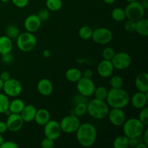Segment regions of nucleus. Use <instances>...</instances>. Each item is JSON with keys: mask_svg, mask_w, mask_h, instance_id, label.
I'll return each instance as SVG.
<instances>
[{"mask_svg": "<svg viewBox=\"0 0 148 148\" xmlns=\"http://www.w3.org/2000/svg\"><path fill=\"white\" fill-rule=\"evenodd\" d=\"M140 2L141 3L142 6L144 7L145 10H147L148 8V0H140Z\"/></svg>", "mask_w": 148, "mask_h": 148, "instance_id": "nucleus-49", "label": "nucleus"}, {"mask_svg": "<svg viewBox=\"0 0 148 148\" xmlns=\"http://www.w3.org/2000/svg\"><path fill=\"white\" fill-rule=\"evenodd\" d=\"M74 115L77 117L83 116L87 114V103H79L75 104V108H73V112L72 113Z\"/></svg>", "mask_w": 148, "mask_h": 148, "instance_id": "nucleus-30", "label": "nucleus"}, {"mask_svg": "<svg viewBox=\"0 0 148 148\" xmlns=\"http://www.w3.org/2000/svg\"><path fill=\"white\" fill-rule=\"evenodd\" d=\"M40 145L43 148H52L54 146V140L45 137L41 140Z\"/></svg>", "mask_w": 148, "mask_h": 148, "instance_id": "nucleus-39", "label": "nucleus"}, {"mask_svg": "<svg viewBox=\"0 0 148 148\" xmlns=\"http://www.w3.org/2000/svg\"><path fill=\"white\" fill-rule=\"evenodd\" d=\"M10 102V98L0 92V114H4L8 110Z\"/></svg>", "mask_w": 148, "mask_h": 148, "instance_id": "nucleus-32", "label": "nucleus"}, {"mask_svg": "<svg viewBox=\"0 0 148 148\" xmlns=\"http://www.w3.org/2000/svg\"><path fill=\"white\" fill-rule=\"evenodd\" d=\"M92 32H93V29L92 27L88 25H84L79 28V31H78V35L82 40H88L92 38Z\"/></svg>", "mask_w": 148, "mask_h": 148, "instance_id": "nucleus-28", "label": "nucleus"}, {"mask_svg": "<svg viewBox=\"0 0 148 148\" xmlns=\"http://www.w3.org/2000/svg\"><path fill=\"white\" fill-rule=\"evenodd\" d=\"M122 128L124 135L130 139L141 137L145 130V126L138 119L130 118L126 119Z\"/></svg>", "mask_w": 148, "mask_h": 148, "instance_id": "nucleus-4", "label": "nucleus"}, {"mask_svg": "<svg viewBox=\"0 0 148 148\" xmlns=\"http://www.w3.org/2000/svg\"><path fill=\"white\" fill-rule=\"evenodd\" d=\"M66 1H72V0H66Z\"/></svg>", "mask_w": 148, "mask_h": 148, "instance_id": "nucleus-57", "label": "nucleus"}, {"mask_svg": "<svg viewBox=\"0 0 148 148\" xmlns=\"http://www.w3.org/2000/svg\"><path fill=\"white\" fill-rule=\"evenodd\" d=\"M0 1L3 3H7V2H9V1H11V0H0Z\"/></svg>", "mask_w": 148, "mask_h": 148, "instance_id": "nucleus-56", "label": "nucleus"}, {"mask_svg": "<svg viewBox=\"0 0 148 148\" xmlns=\"http://www.w3.org/2000/svg\"><path fill=\"white\" fill-rule=\"evenodd\" d=\"M109 83L111 88H121L124 85V79L119 75H111Z\"/></svg>", "mask_w": 148, "mask_h": 148, "instance_id": "nucleus-34", "label": "nucleus"}, {"mask_svg": "<svg viewBox=\"0 0 148 148\" xmlns=\"http://www.w3.org/2000/svg\"><path fill=\"white\" fill-rule=\"evenodd\" d=\"M143 142L142 137H134V138L129 139V147H135L140 143Z\"/></svg>", "mask_w": 148, "mask_h": 148, "instance_id": "nucleus-44", "label": "nucleus"}, {"mask_svg": "<svg viewBox=\"0 0 148 148\" xmlns=\"http://www.w3.org/2000/svg\"><path fill=\"white\" fill-rule=\"evenodd\" d=\"M114 38L112 31L107 27H100L93 30L92 39L95 43L99 45H106L112 40Z\"/></svg>", "mask_w": 148, "mask_h": 148, "instance_id": "nucleus-8", "label": "nucleus"}, {"mask_svg": "<svg viewBox=\"0 0 148 148\" xmlns=\"http://www.w3.org/2000/svg\"><path fill=\"white\" fill-rule=\"evenodd\" d=\"M24 121L20 114H10L7 116L6 124L7 130L11 132H19L24 125Z\"/></svg>", "mask_w": 148, "mask_h": 148, "instance_id": "nucleus-14", "label": "nucleus"}, {"mask_svg": "<svg viewBox=\"0 0 148 148\" xmlns=\"http://www.w3.org/2000/svg\"><path fill=\"white\" fill-rule=\"evenodd\" d=\"M3 86H4V82H3V81L1 80V78H0V92H1V91H2Z\"/></svg>", "mask_w": 148, "mask_h": 148, "instance_id": "nucleus-53", "label": "nucleus"}, {"mask_svg": "<svg viewBox=\"0 0 148 148\" xmlns=\"http://www.w3.org/2000/svg\"><path fill=\"white\" fill-rule=\"evenodd\" d=\"M36 111H37V108H36V106L31 104H28V105L25 106L24 108L20 114L24 122L29 123L34 121Z\"/></svg>", "mask_w": 148, "mask_h": 148, "instance_id": "nucleus-20", "label": "nucleus"}, {"mask_svg": "<svg viewBox=\"0 0 148 148\" xmlns=\"http://www.w3.org/2000/svg\"><path fill=\"white\" fill-rule=\"evenodd\" d=\"M138 119L144 124L145 126L148 125V108L147 106L140 109Z\"/></svg>", "mask_w": 148, "mask_h": 148, "instance_id": "nucleus-35", "label": "nucleus"}, {"mask_svg": "<svg viewBox=\"0 0 148 148\" xmlns=\"http://www.w3.org/2000/svg\"><path fill=\"white\" fill-rule=\"evenodd\" d=\"M134 85L137 91L148 92V75L147 72H143L137 75L134 80Z\"/></svg>", "mask_w": 148, "mask_h": 148, "instance_id": "nucleus-19", "label": "nucleus"}, {"mask_svg": "<svg viewBox=\"0 0 148 148\" xmlns=\"http://www.w3.org/2000/svg\"><path fill=\"white\" fill-rule=\"evenodd\" d=\"M124 28L126 31L130 32V33L134 32V30H135V21L127 19L126 21L124 20Z\"/></svg>", "mask_w": 148, "mask_h": 148, "instance_id": "nucleus-37", "label": "nucleus"}, {"mask_svg": "<svg viewBox=\"0 0 148 148\" xmlns=\"http://www.w3.org/2000/svg\"><path fill=\"white\" fill-rule=\"evenodd\" d=\"M17 46L21 51L30 52L36 48L37 45V38L33 33L23 32L20 33L16 38Z\"/></svg>", "mask_w": 148, "mask_h": 148, "instance_id": "nucleus-5", "label": "nucleus"}, {"mask_svg": "<svg viewBox=\"0 0 148 148\" xmlns=\"http://www.w3.org/2000/svg\"><path fill=\"white\" fill-rule=\"evenodd\" d=\"M37 90L43 96H49L53 90V83L47 78L40 79L37 83Z\"/></svg>", "mask_w": 148, "mask_h": 148, "instance_id": "nucleus-18", "label": "nucleus"}, {"mask_svg": "<svg viewBox=\"0 0 148 148\" xmlns=\"http://www.w3.org/2000/svg\"><path fill=\"white\" fill-rule=\"evenodd\" d=\"M114 148H127L129 147V138L125 135H120L116 137L113 142Z\"/></svg>", "mask_w": 148, "mask_h": 148, "instance_id": "nucleus-27", "label": "nucleus"}, {"mask_svg": "<svg viewBox=\"0 0 148 148\" xmlns=\"http://www.w3.org/2000/svg\"><path fill=\"white\" fill-rule=\"evenodd\" d=\"M4 137H3L2 134H0V146H1V144L4 143Z\"/></svg>", "mask_w": 148, "mask_h": 148, "instance_id": "nucleus-54", "label": "nucleus"}, {"mask_svg": "<svg viewBox=\"0 0 148 148\" xmlns=\"http://www.w3.org/2000/svg\"><path fill=\"white\" fill-rule=\"evenodd\" d=\"M7 126L6 121H0V134H4L7 131Z\"/></svg>", "mask_w": 148, "mask_h": 148, "instance_id": "nucleus-46", "label": "nucleus"}, {"mask_svg": "<svg viewBox=\"0 0 148 148\" xmlns=\"http://www.w3.org/2000/svg\"><path fill=\"white\" fill-rule=\"evenodd\" d=\"M20 33V30L15 25H10L6 28V36L10 38L12 40L17 38Z\"/></svg>", "mask_w": 148, "mask_h": 148, "instance_id": "nucleus-33", "label": "nucleus"}, {"mask_svg": "<svg viewBox=\"0 0 148 148\" xmlns=\"http://www.w3.org/2000/svg\"><path fill=\"white\" fill-rule=\"evenodd\" d=\"M42 21L36 14H29L24 20V27L26 31L30 33H36L38 31L41 27Z\"/></svg>", "mask_w": 148, "mask_h": 148, "instance_id": "nucleus-15", "label": "nucleus"}, {"mask_svg": "<svg viewBox=\"0 0 148 148\" xmlns=\"http://www.w3.org/2000/svg\"><path fill=\"white\" fill-rule=\"evenodd\" d=\"M134 32L143 37L148 36V20L145 17L135 21V30Z\"/></svg>", "mask_w": 148, "mask_h": 148, "instance_id": "nucleus-23", "label": "nucleus"}, {"mask_svg": "<svg viewBox=\"0 0 148 148\" xmlns=\"http://www.w3.org/2000/svg\"><path fill=\"white\" fill-rule=\"evenodd\" d=\"M82 77V72L77 68H69L65 72V78L70 82L76 83Z\"/></svg>", "mask_w": 148, "mask_h": 148, "instance_id": "nucleus-24", "label": "nucleus"}, {"mask_svg": "<svg viewBox=\"0 0 148 148\" xmlns=\"http://www.w3.org/2000/svg\"><path fill=\"white\" fill-rule=\"evenodd\" d=\"M106 103L111 108L124 109L130 103V96L125 90L121 88H111L108 90Z\"/></svg>", "mask_w": 148, "mask_h": 148, "instance_id": "nucleus-2", "label": "nucleus"}, {"mask_svg": "<svg viewBox=\"0 0 148 148\" xmlns=\"http://www.w3.org/2000/svg\"><path fill=\"white\" fill-rule=\"evenodd\" d=\"M51 119L50 112L46 108H40L36 111L34 121L39 126H43Z\"/></svg>", "mask_w": 148, "mask_h": 148, "instance_id": "nucleus-21", "label": "nucleus"}, {"mask_svg": "<svg viewBox=\"0 0 148 148\" xmlns=\"http://www.w3.org/2000/svg\"><path fill=\"white\" fill-rule=\"evenodd\" d=\"M126 1H127L128 3H130V2H134V1H139L140 0H125Z\"/></svg>", "mask_w": 148, "mask_h": 148, "instance_id": "nucleus-55", "label": "nucleus"}, {"mask_svg": "<svg viewBox=\"0 0 148 148\" xmlns=\"http://www.w3.org/2000/svg\"><path fill=\"white\" fill-rule=\"evenodd\" d=\"M19 145L14 141H4L0 148H18Z\"/></svg>", "mask_w": 148, "mask_h": 148, "instance_id": "nucleus-42", "label": "nucleus"}, {"mask_svg": "<svg viewBox=\"0 0 148 148\" xmlns=\"http://www.w3.org/2000/svg\"><path fill=\"white\" fill-rule=\"evenodd\" d=\"M124 11L127 20H131L133 21H137L143 18L145 14V10L142 6L140 1L128 3L124 9Z\"/></svg>", "mask_w": 148, "mask_h": 148, "instance_id": "nucleus-7", "label": "nucleus"}, {"mask_svg": "<svg viewBox=\"0 0 148 148\" xmlns=\"http://www.w3.org/2000/svg\"><path fill=\"white\" fill-rule=\"evenodd\" d=\"M25 103L20 98H15L10 102L9 105V111L11 114H20L24 108Z\"/></svg>", "mask_w": 148, "mask_h": 148, "instance_id": "nucleus-25", "label": "nucleus"}, {"mask_svg": "<svg viewBox=\"0 0 148 148\" xmlns=\"http://www.w3.org/2000/svg\"><path fill=\"white\" fill-rule=\"evenodd\" d=\"M2 90L9 98H16L21 94L23 85L20 81L11 77L8 80L4 82Z\"/></svg>", "mask_w": 148, "mask_h": 148, "instance_id": "nucleus-10", "label": "nucleus"}, {"mask_svg": "<svg viewBox=\"0 0 148 148\" xmlns=\"http://www.w3.org/2000/svg\"><path fill=\"white\" fill-rule=\"evenodd\" d=\"M142 140L143 143H145L147 145H148V129H145L144 132L142 134Z\"/></svg>", "mask_w": 148, "mask_h": 148, "instance_id": "nucleus-48", "label": "nucleus"}, {"mask_svg": "<svg viewBox=\"0 0 148 148\" xmlns=\"http://www.w3.org/2000/svg\"><path fill=\"white\" fill-rule=\"evenodd\" d=\"M63 6L62 0H46V9L50 12L59 11L62 9Z\"/></svg>", "mask_w": 148, "mask_h": 148, "instance_id": "nucleus-29", "label": "nucleus"}, {"mask_svg": "<svg viewBox=\"0 0 148 148\" xmlns=\"http://www.w3.org/2000/svg\"><path fill=\"white\" fill-rule=\"evenodd\" d=\"M92 76H93V72L90 69H85L83 72V73H82V77H84L92 78Z\"/></svg>", "mask_w": 148, "mask_h": 148, "instance_id": "nucleus-47", "label": "nucleus"}, {"mask_svg": "<svg viewBox=\"0 0 148 148\" xmlns=\"http://www.w3.org/2000/svg\"><path fill=\"white\" fill-rule=\"evenodd\" d=\"M80 124L79 117L72 114L62 118L59 122L62 132L66 134H73L76 132Z\"/></svg>", "mask_w": 148, "mask_h": 148, "instance_id": "nucleus-6", "label": "nucleus"}, {"mask_svg": "<svg viewBox=\"0 0 148 148\" xmlns=\"http://www.w3.org/2000/svg\"><path fill=\"white\" fill-rule=\"evenodd\" d=\"M109 108L106 101L94 98L87 103V114L95 119L102 120L108 116Z\"/></svg>", "mask_w": 148, "mask_h": 148, "instance_id": "nucleus-3", "label": "nucleus"}, {"mask_svg": "<svg viewBox=\"0 0 148 148\" xmlns=\"http://www.w3.org/2000/svg\"><path fill=\"white\" fill-rule=\"evenodd\" d=\"M108 90L106 87L99 86L98 88H95L93 95L95 96V98L102 100V101H106L107 95H108Z\"/></svg>", "mask_w": 148, "mask_h": 148, "instance_id": "nucleus-31", "label": "nucleus"}, {"mask_svg": "<svg viewBox=\"0 0 148 148\" xmlns=\"http://www.w3.org/2000/svg\"><path fill=\"white\" fill-rule=\"evenodd\" d=\"M111 18L116 22H124V20H127L124 9L121 8V7H116V8H114L111 11Z\"/></svg>", "mask_w": 148, "mask_h": 148, "instance_id": "nucleus-26", "label": "nucleus"}, {"mask_svg": "<svg viewBox=\"0 0 148 148\" xmlns=\"http://www.w3.org/2000/svg\"><path fill=\"white\" fill-rule=\"evenodd\" d=\"M116 52L114 49L111 47H106L102 51V56L103 59H106V60L111 61L113 59L114 56L115 55Z\"/></svg>", "mask_w": 148, "mask_h": 148, "instance_id": "nucleus-36", "label": "nucleus"}, {"mask_svg": "<svg viewBox=\"0 0 148 148\" xmlns=\"http://www.w3.org/2000/svg\"><path fill=\"white\" fill-rule=\"evenodd\" d=\"M77 83V90L78 91V93L83 96L90 97L93 95L94 91H95V84L92 79V78H87L82 77Z\"/></svg>", "mask_w": 148, "mask_h": 148, "instance_id": "nucleus-9", "label": "nucleus"}, {"mask_svg": "<svg viewBox=\"0 0 148 148\" xmlns=\"http://www.w3.org/2000/svg\"><path fill=\"white\" fill-rule=\"evenodd\" d=\"M0 78H1L3 82H5V81L8 80L9 79L11 78V75H10V72H8L7 71H3L0 74Z\"/></svg>", "mask_w": 148, "mask_h": 148, "instance_id": "nucleus-45", "label": "nucleus"}, {"mask_svg": "<svg viewBox=\"0 0 148 148\" xmlns=\"http://www.w3.org/2000/svg\"><path fill=\"white\" fill-rule=\"evenodd\" d=\"M114 67L112 64L111 61L103 59L98 65L97 72L98 75L103 78L110 77L113 75L114 71Z\"/></svg>", "mask_w": 148, "mask_h": 148, "instance_id": "nucleus-17", "label": "nucleus"}, {"mask_svg": "<svg viewBox=\"0 0 148 148\" xmlns=\"http://www.w3.org/2000/svg\"><path fill=\"white\" fill-rule=\"evenodd\" d=\"M42 22L46 21L50 17V11L48 9H41L37 14Z\"/></svg>", "mask_w": 148, "mask_h": 148, "instance_id": "nucleus-38", "label": "nucleus"}, {"mask_svg": "<svg viewBox=\"0 0 148 148\" xmlns=\"http://www.w3.org/2000/svg\"><path fill=\"white\" fill-rule=\"evenodd\" d=\"M12 49V40L7 36H0V54L3 55L11 53Z\"/></svg>", "mask_w": 148, "mask_h": 148, "instance_id": "nucleus-22", "label": "nucleus"}, {"mask_svg": "<svg viewBox=\"0 0 148 148\" xmlns=\"http://www.w3.org/2000/svg\"><path fill=\"white\" fill-rule=\"evenodd\" d=\"M132 62V59L131 56L128 53L124 51L116 53L113 59H111L114 69L118 70H124L128 69L131 66Z\"/></svg>", "mask_w": 148, "mask_h": 148, "instance_id": "nucleus-11", "label": "nucleus"}, {"mask_svg": "<svg viewBox=\"0 0 148 148\" xmlns=\"http://www.w3.org/2000/svg\"><path fill=\"white\" fill-rule=\"evenodd\" d=\"M107 117L110 123L114 127H122L127 119L126 114L122 108H111V109L109 110Z\"/></svg>", "mask_w": 148, "mask_h": 148, "instance_id": "nucleus-13", "label": "nucleus"}, {"mask_svg": "<svg viewBox=\"0 0 148 148\" xmlns=\"http://www.w3.org/2000/svg\"><path fill=\"white\" fill-rule=\"evenodd\" d=\"M43 127L45 137L51 139L54 141L59 138L62 132L59 122L55 120L50 119Z\"/></svg>", "mask_w": 148, "mask_h": 148, "instance_id": "nucleus-12", "label": "nucleus"}, {"mask_svg": "<svg viewBox=\"0 0 148 148\" xmlns=\"http://www.w3.org/2000/svg\"><path fill=\"white\" fill-rule=\"evenodd\" d=\"M103 1L104 2L107 4H112L115 2L116 0H103Z\"/></svg>", "mask_w": 148, "mask_h": 148, "instance_id": "nucleus-52", "label": "nucleus"}, {"mask_svg": "<svg viewBox=\"0 0 148 148\" xmlns=\"http://www.w3.org/2000/svg\"><path fill=\"white\" fill-rule=\"evenodd\" d=\"M147 146L148 145H147L145 143H143V142H141V143H140L137 146H136L135 148H147Z\"/></svg>", "mask_w": 148, "mask_h": 148, "instance_id": "nucleus-51", "label": "nucleus"}, {"mask_svg": "<svg viewBox=\"0 0 148 148\" xmlns=\"http://www.w3.org/2000/svg\"><path fill=\"white\" fill-rule=\"evenodd\" d=\"M148 95L147 92H143L137 91L133 94L130 98V103L135 109L140 110L145 107L147 104Z\"/></svg>", "mask_w": 148, "mask_h": 148, "instance_id": "nucleus-16", "label": "nucleus"}, {"mask_svg": "<svg viewBox=\"0 0 148 148\" xmlns=\"http://www.w3.org/2000/svg\"><path fill=\"white\" fill-rule=\"evenodd\" d=\"M13 59H14V57H13V55L11 53H6V54L1 55V61H2L4 64H7L12 63Z\"/></svg>", "mask_w": 148, "mask_h": 148, "instance_id": "nucleus-43", "label": "nucleus"}, {"mask_svg": "<svg viewBox=\"0 0 148 148\" xmlns=\"http://www.w3.org/2000/svg\"><path fill=\"white\" fill-rule=\"evenodd\" d=\"M75 134L77 143L82 147H90L96 142L97 130L91 123L80 124Z\"/></svg>", "mask_w": 148, "mask_h": 148, "instance_id": "nucleus-1", "label": "nucleus"}, {"mask_svg": "<svg viewBox=\"0 0 148 148\" xmlns=\"http://www.w3.org/2000/svg\"><path fill=\"white\" fill-rule=\"evenodd\" d=\"M87 97L83 96V95H80V94H77V95H75L72 98V101H73V103L77 104L79 103H88V99H87Z\"/></svg>", "mask_w": 148, "mask_h": 148, "instance_id": "nucleus-40", "label": "nucleus"}, {"mask_svg": "<svg viewBox=\"0 0 148 148\" xmlns=\"http://www.w3.org/2000/svg\"><path fill=\"white\" fill-rule=\"evenodd\" d=\"M12 4L18 8H24L27 7L29 3V0H11Z\"/></svg>", "mask_w": 148, "mask_h": 148, "instance_id": "nucleus-41", "label": "nucleus"}, {"mask_svg": "<svg viewBox=\"0 0 148 148\" xmlns=\"http://www.w3.org/2000/svg\"><path fill=\"white\" fill-rule=\"evenodd\" d=\"M42 55H43V57L49 58V57H50V56H51V51L49 50H48V49H46V50H44L43 51Z\"/></svg>", "mask_w": 148, "mask_h": 148, "instance_id": "nucleus-50", "label": "nucleus"}]
</instances>
